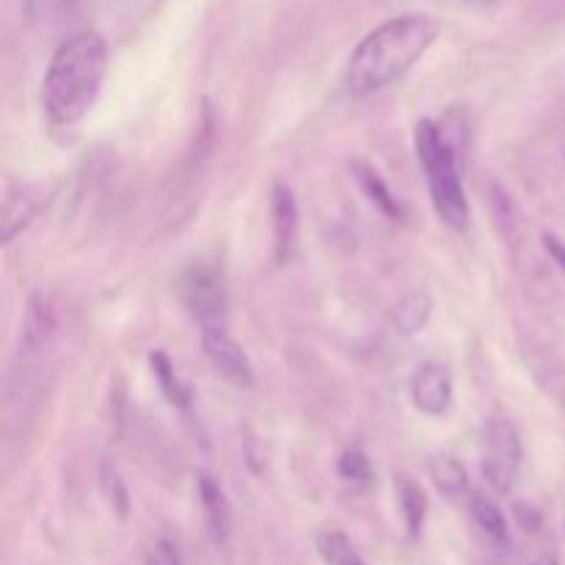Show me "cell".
Instances as JSON below:
<instances>
[{"label":"cell","instance_id":"cell-1","mask_svg":"<svg viewBox=\"0 0 565 565\" xmlns=\"http://www.w3.org/2000/svg\"><path fill=\"white\" fill-rule=\"evenodd\" d=\"M441 25L430 14H401L386 20L359 42L348 58L345 83L351 94L367 97L401 81L439 39Z\"/></svg>","mask_w":565,"mask_h":565},{"label":"cell","instance_id":"cell-2","mask_svg":"<svg viewBox=\"0 0 565 565\" xmlns=\"http://www.w3.org/2000/svg\"><path fill=\"white\" fill-rule=\"evenodd\" d=\"M108 72V47L97 31H81L53 53L42 99L55 127H72L94 108Z\"/></svg>","mask_w":565,"mask_h":565},{"label":"cell","instance_id":"cell-3","mask_svg":"<svg viewBox=\"0 0 565 565\" xmlns=\"http://www.w3.org/2000/svg\"><path fill=\"white\" fill-rule=\"evenodd\" d=\"M414 147H417L419 160H423L425 174H428L430 199H434V207L436 213H439V218L445 221L450 230H467L469 202L467 193H463L452 147L445 141L441 130L430 119H423L417 125Z\"/></svg>","mask_w":565,"mask_h":565},{"label":"cell","instance_id":"cell-4","mask_svg":"<svg viewBox=\"0 0 565 565\" xmlns=\"http://www.w3.org/2000/svg\"><path fill=\"white\" fill-rule=\"evenodd\" d=\"M522 467V439L505 419H494L483 430V478L497 494H508Z\"/></svg>","mask_w":565,"mask_h":565},{"label":"cell","instance_id":"cell-5","mask_svg":"<svg viewBox=\"0 0 565 565\" xmlns=\"http://www.w3.org/2000/svg\"><path fill=\"white\" fill-rule=\"evenodd\" d=\"M180 296L202 329L226 323L224 276L210 265H193L180 279Z\"/></svg>","mask_w":565,"mask_h":565},{"label":"cell","instance_id":"cell-6","mask_svg":"<svg viewBox=\"0 0 565 565\" xmlns=\"http://www.w3.org/2000/svg\"><path fill=\"white\" fill-rule=\"evenodd\" d=\"M202 348H204V356L210 359V364H213L226 381H232V384L237 386L254 384L252 359H248L246 351H243L230 334H226L224 326L202 329Z\"/></svg>","mask_w":565,"mask_h":565},{"label":"cell","instance_id":"cell-7","mask_svg":"<svg viewBox=\"0 0 565 565\" xmlns=\"http://www.w3.org/2000/svg\"><path fill=\"white\" fill-rule=\"evenodd\" d=\"M412 401L428 417H441L452 403V379L441 364H423L412 379Z\"/></svg>","mask_w":565,"mask_h":565},{"label":"cell","instance_id":"cell-8","mask_svg":"<svg viewBox=\"0 0 565 565\" xmlns=\"http://www.w3.org/2000/svg\"><path fill=\"white\" fill-rule=\"evenodd\" d=\"M270 210H274V235H276V259L285 265L292 257L298 243V204L296 196L287 185L276 182L274 196H270Z\"/></svg>","mask_w":565,"mask_h":565},{"label":"cell","instance_id":"cell-9","mask_svg":"<svg viewBox=\"0 0 565 565\" xmlns=\"http://www.w3.org/2000/svg\"><path fill=\"white\" fill-rule=\"evenodd\" d=\"M428 475L434 480V486L439 489L441 497L458 502L463 494H469V475L467 467L458 461L456 456H447V452H436L428 458Z\"/></svg>","mask_w":565,"mask_h":565},{"label":"cell","instance_id":"cell-10","mask_svg":"<svg viewBox=\"0 0 565 565\" xmlns=\"http://www.w3.org/2000/svg\"><path fill=\"white\" fill-rule=\"evenodd\" d=\"M199 500H202L204 519H207V530L213 541L215 544H226V539H230V505H226L221 486L210 475H199Z\"/></svg>","mask_w":565,"mask_h":565},{"label":"cell","instance_id":"cell-11","mask_svg":"<svg viewBox=\"0 0 565 565\" xmlns=\"http://www.w3.org/2000/svg\"><path fill=\"white\" fill-rule=\"evenodd\" d=\"M430 312H434V298L428 296V290H412L392 309V326L397 334L414 337L428 326Z\"/></svg>","mask_w":565,"mask_h":565},{"label":"cell","instance_id":"cell-12","mask_svg":"<svg viewBox=\"0 0 565 565\" xmlns=\"http://www.w3.org/2000/svg\"><path fill=\"white\" fill-rule=\"evenodd\" d=\"M353 177H356L359 185H362V191L367 193L370 202H373L375 207L384 210V213L390 215V218H403L401 202H397V196L390 191V185H386V182L381 180V174L373 169V166H367V163H362V160H356V163H353Z\"/></svg>","mask_w":565,"mask_h":565},{"label":"cell","instance_id":"cell-13","mask_svg":"<svg viewBox=\"0 0 565 565\" xmlns=\"http://www.w3.org/2000/svg\"><path fill=\"white\" fill-rule=\"evenodd\" d=\"M36 215V199L22 188V191H11L6 199V213H3V241L11 243Z\"/></svg>","mask_w":565,"mask_h":565},{"label":"cell","instance_id":"cell-14","mask_svg":"<svg viewBox=\"0 0 565 565\" xmlns=\"http://www.w3.org/2000/svg\"><path fill=\"white\" fill-rule=\"evenodd\" d=\"M472 516L478 522V527L494 541L497 546H508L511 544V535H508V522L502 516L500 508L494 505L491 500H483V497H475L472 500Z\"/></svg>","mask_w":565,"mask_h":565},{"label":"cell","instance_id":"cell-15","mask_svg":"<svg viewBox=\"0 0 565 565\" xmlns=\"http://www.w3.org/2000/svg\"><path fill=\"white\" fill-rule=\"evenodd\" d=\"M397 500H401V511H403V516H406L408 533L417 535L419 530H423L425 511H428V505H425L423 489H419L414 480L401 478V480H397Z\"/></svg>","mask_w":565,"mask_h":565},{"label":"cell","instance_id":"cell-16","mask_svg":"<svg viewBox=\"0 0 565 565\" xmlns=\"http://www.w3.org/2000/svg\"><path fill=\"white\" fill-rule=\"evenodd\" d=\"M152 370L154 375H158L160 386H163V395L169 397L177 408H185L188 403H191V392H188V386L177 379L174 367H171L166 353H152Z\"/></svg>","mask_w":565,"mask_h":565},{"label":"cell","instance_id":"cell-17","mask_svg":"<svg viewBox=\"0 0 565 565\" xmlns=\"http://www.w3.org/2000/svg\"><path fill=\"white\" fill-rule=\"evenodd\" d=\"M55 320L53 312H50L47 303L42 298H33L31 307H28L25 315V329H22V340H25V348H36L44 337L53 331Z\"/></svg>","mask_w":565,"mask_h":565},{"label":"cell","instance_id":"cell-18","mask_svg":"<svg viewBox=\"0 0 565 565\" xmlns=\"http://www.w3.org/2000/svg\"><path fill=\"white\" fill-rule=\"evenodd\" d=\"M318 550L329 565H362L356 550L342 533H323L318 539Z\"/></svg>","mask_w":565,"mask_h":565},{"label":"cell","instance_id":"cell-19","mask_svg":"<svg viewBox=\"0 0 565 565\" xmlns=\"http://www.w3.org/2000/svg\"><path fill=\"white\" fill-rule=\"evenodd\" d=\"M340 475L345 480H351V483H367L373 478V467H370L367 456L362 450L351 447V450H345L340 456Z\"/></svg>","mask_w":565,"mask_h":565},{"label":"cell","instance_id":"cell-20","mask_svg":"<svg viewBox=\"0 0 565 565\" xmlns=\"http://www.w3.org/2000/svg\"><path fill=\"white\" fill-rule=\"evenodd\" d=\"M103 489H105V497H108L110 505L116 508V513H119V516H125L127 491H125V483H121V478H119V472H116L114 463H103Z\"/></svg>","mask_w":565,"mask_h":565},{"label":"cell","instance_id":"cell-21","mask_svg":"<svg viewBox=\"0 0 565 565\" xmlns=\"http://www.w3.org/2000/svg\"><path fill=\"white\" fill-rule=\"evenodd\" d=\"M147 565H182V555L171 541H158L147 555Z\"/></svg>","mask_w":565,"mask_h":565},{"label":"cell","instance_id":"cell-22","mask_svg":"<svg viewBox=\"0 0 565 565\" xmlns=\"http://www.w3.org/2000/svg\"><path fill=\"white\" fill-rule=\"evenodd\" d=\"M544 246H546V252L552 254V259H555V263L561 265V268L565 270V246H563V243L557 241V237L546 235V237H544Z\"/></svg>","mask_w":565,"mask_h":565},{"label":"cell","instance_id":"cell-23","mask_svg":"<svg viewBox=\"0 0 565 565\" xmlns=\"http://www.w3.org/2000/svg\"><path fill=\"white\" fill-rule=\"evenodd\" d=\"M533 565H561V563H557V557H552V555H541Z\"/></svg>","mask_w":565,"mask_h":565},{"label":"cell","instance_id":"cell-24","mask_svg":"<svg viewBox=\"0 0 565 565\" xmlns=\"http://www.w3.org/2000/svg\"><path fill=\"white\" fill-rule=\"evenodd\" d=\"M475 3H491V0H475Z\"/></svg>","mask_w":565,"mask_h":565}]
</instances>
